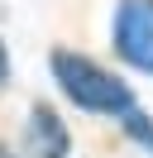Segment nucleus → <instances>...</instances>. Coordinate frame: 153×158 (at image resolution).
Listing matches in <instances>:
<instances>
[{
    "label": "nucleus",
    "instance_id": "obj_1",
    "mask_svg": "<svg viewBox=\"0 0 153 158\" xmlns=\"http://www.w3.org/2000/svg\"><path fill=\"white\" fill-rule=\"evenodd\" d=\"M53 77L62 86V96L72 101L76 110H91V115H124L134 110V96L124 81H115L110 72H101L91 58L81 53H53Z\"/></svg>",
    "mask_w": 153,
    "mask_h": 158
},
{
    "label": "nucleus",
    "instance_id": "obj_2",
    "mask_svg": "<svg viewBox=\"0 0 153 158\" xmlns=\"http://www.w3.org/2000/svg\"><path fill=\"white\" fill-rule=\"evenodd\" d=\"M115 53L129 67L153 72V0H124L115 15Z\"/></svg>",
    "mask_w": 153,
    "mask_h": 158
},
{
    "label": "nucleus",
    "instance_id": "obj_3",
    "mask_svg": "<svg viewBox=\"0 0 153 158\" xmlns=\"http://www.w3.org/2000/svg\"><path fill=\"white\" fill-rule=\"evenodd\" d=\"M29 158H67V129L48 106L29 110Z\"/></svg>",
    "mask_w": 153,
    "mask_h": 158
},
{
    "label": "nucleus",
    "instance_id": "obj_4",
    "mask_svg": "<svg viewBox=\"0 0 153 158\" xmlns=\"http://www.w3.org/2000/svg\"><path fill=\"white\" fill-rule=\"evenodd\" d=\"M120 120H124V129H129V134L139 139L143 148H153V125H148V115H139V110H124Z\"/></svg>",
    "mask_w": 153,
    "mask_h": 158
},
{
    "label": "nucleus",
    "instance_id": "obj_5",
    "mask_svg": "<svg viewBox=\"0 0 153 158\" xmlns=\"http://www.w3.org/2000/svg\"><path fill=\"white\" fill-rule=\"evenodd\" d=\"M5 72H10V58H5V43H0V81H5Z\"/></svg>",
    "mask_w": 153,
    "mask_h": 158
},
{
    "label": "nucleus",
    "instance_id": "obj_6",
    "mask_svg": "<svg viewBox=\"0 0 153 158\" xmlns=\"http://www.w3.org/2000/svg\"><path fill=\"white\" fill-rule=\"evenodd\" d=\"M0 158H14V153H0Z\"/></svg>",
    "mask_w": 153,
    "mask_h": 158
}]
</instances>
